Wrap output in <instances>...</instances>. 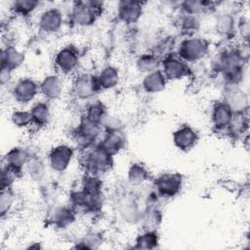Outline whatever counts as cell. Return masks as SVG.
I'll list each match as a JSON object with an SVG mask.
<instances>
[{
  "mask_svg": "<svg viewBox=\"0 0 250 250\" xmlns=\"http://www.w3.org/2000/svg\"><path fill=\"white\" fill-rule=\"evenodd\" d=\"M67 203L76 211L78 216L96 217L104 211L106 196L104 191L87 189L76 184L68 191Z\"/></svg>",
  "mask_w": 250,
  "mask_h": 250,
  "instance_id": "cell-2",
  "label": "cell"
},
{
  "mask_svg": "<svg viewBox=\"0 0 250 250\" xmlns=\"http://www.w3.org/2000/svg\"><path fill=\"white\" fill-rule=\"evenodd\" d=\"M146 4L142 1L120 0L115 4V17L124 24L134 25L143 18Z\"/></svg>",
  "mask_w": 250,
  "mask_h": 250,
  "instance_id": "cell-19",
  "label": "cell"
},
{
  "mask_svg": "<svg viewBox=\"0 0 250 250\" xmlns=\"http://www.w3.org/2000/svg\"><path fill=\"white\" fill-rule=\"evenodd\" d=\"M160 59L154 53L151 51H145L136 57L134 65L139 73L145 75L160 68Z\"/></svg>",
  "mask_w": 250,
  "mask_h": 250,
  "instance_id": "cell-37",
  "label": "cell"
},
{
  "mask_svg": "<svg viewBox=\"0 0 250 250\" xmlns=\"http://www.w3.org/2000/svg\"><path fill=\"white\" fill-rule=\"evenodd\" d=\"M70 79L68 93L75 102L85 104L98 98L100 93H102L96 73L90 70H80Z\"/></svg>",
  "mask_w": 250,
  "mask_h": 250,
  "instance_id": "cell-8",
  "label": "cell"
},
{
  "mask_svg": "<svg viewBox=\"0 0 250 250\" xmlns=\"http://www.w3.org/2000/svg\"><path fill=\"white\" fill-rule=\"evenodd\" d=\"M32 152L33 151L29 146L21 145L14 146L3 154L1 163L19 170H22L24 172V166L27 163Z\"/></svg>",
  "mask_w": 250,
  "mask_h": 250,
  "instance_id": "cell-30",
  "label": "cell"
},
{
  "mask_svg": "<svg viewBox=\"0 0 250 250\" xmlns=\"http://www.w3.org/2000/svg\"><path fill=\"white\" fill-rule=\"evenodd\" d=\"M11 100L17 106H29L40 97L39 81L31 76H21L7 89Z\"/></svg>",
  "mask_w": 250,
  "mask_h": 250,
  "instance_id": "cell-12",
  "label": "cell"
},
{
  "mask_svg": "<svg viewBox=\"0 0 250 250\" xmlns=\"http://www.w3.org/2000/svg\"><path fill=\"white\" fill-rule=\"evenodd\" d=\"M77 155L78 150L72 143H59L49 148L46 160L52 173L62 175L69 170Z\"/></svg>",
  "mask_w": 250,
  "mask_h": 250,
  "instance_id": "cell-10",
  "label": "cell"
},
{
  "mask_svg": "<svg viewBox=\"0 0 250 250\" xmlns=\"http://www.w3.org/2000/svg\"><path fill=\"white\" fill-rule=\"evenodd\" d=\"M236 24V13L229 9H219L214 14L213 30L222 41L228 43L237 37Z\"/></svg>",
  "mask_w": 250,
  "mask_h": 250,
  "instance_id": "cell-15",
  "label": "cell"
},
{
  "mask_svg": "<svg viewBox=\"0 0 250 250\" xmlns=\"http://www.w3.org/2000/svg\"><path fill=\"white\" fill-rule=\"evenodd\" d=\"M175 53L189 65L201 62L211 53V42L208 38L197 34L182 37L176 45Z\"/></svg>",
  "mask_w": 250,
  "mask_h": 250,
  "instance_id": "cell-6",
  "label": "cell"
},
{
  "mask_svg": "<svg viewBox=\"0 0 250 250\" xmlns=\"http://www.w3.org/2000/svg\"><path fill=\"white\" fill-rule=\"evenodd\" d=\"M163 221V212L159 203L144 204L138 226L141 229H157Z\"/></svg>",
  "mask_w": 250,
  "mask_h": 250,
  "instance_id": "cell-29",
  "label": "cell"
},
{
  "mask_svg": "<svg viewBox=\"0 0 250 250\" xmlns=\"http://www.w3.org/2000/svg\"><path fill=\"white\" fill-rule=\"evenodd\" d=\"M160 236L157 229H141L133 240L132 248L152 250L159 247Z\"/></svg>",
  "mask_w": 250,
  "mask_h": 250,
  "instance_id": "cell-38",
  "label": "cell"
},
{
  "mask_svg": "<svg viewBox=\"0 0 250 250\" xmlns=\"http://www.w3.org/2000/svg\"><path fill=\"white\" fill-rule=\"evenodd\" d=\"M160 69L164 73L168 82L182 81L192 75L191 65L179 58L175 52L161 60Z\"/></svg>",
  "mask_w": 250,
  "mask_h": 250,
  "instance_id": "cell-16",
  "label": "cell"
},
{
  "mask_svg": "<svg viewBox=\"0 0 250 250\" xmlns=\"http://www.w3.org/2000/svg\"><path fill=\"white\" fill-rule=\"evenodd\" d=\"M28 109L31 114L33 129L41 130L50 125L53 118L51 103L40 98L30 104Z\"/></svg>",
  "mask_w": 250,
  "mask_h": 250,
  "instance_id": "cell-26",
  "label": "cell"
},
{
  "mask_svg": "<svg viewBox=\"0 0 250 250\" xmlns=\"http://www.w3.org/2000/svg\"><path fill=\"white\" fill-rule=\"evenodd\" d=\"M39 90L41 99L49 103L59 101L65 91L64 77L55 71L47 73L39 80Z\"/></svg>",
  "mask_w": 250,
  "mask_h": 250,
  "instance_id": "cell-18",
  "label": "cell"
},
{
  "mask_svg": "<svg viewBox=\"0 0 250 250\" xmlns=\"http://www.w3.org/2000/svg\"><path fill=\"white\" fill-rule=\"evenodd\" d=\"M102 128L104 132H112V131H121L125 130V124L121 117L118 115L108 113L104 121L102 122Z\"/></svg>",
  "mask_w": 250,
  "mask_h": 250,
  "instance_id": "cell-42",
  "label": "cell"
},
{
  "mask_svg": "<svg viewBox=\"0 0 250 250\" xmlns=\"http://www.w3.org/2000/svg\"><path fill=\"white\" fill-rule=\"evenodd\" d=\"M25 61L26 53L17 43L7 40L2 44L0 55L1 68H7L15 72L25 63Z\"/></svg>",
  "mask_w": 250,
  "mask_h": 250,
  "instance_id": "cell-20",
  "label": "cell"
},
{
  "mask_svg": "<svg viewBox=\"0 0 250 250\" xmlns=\"http://www.w3.org/2000/svg\"><path fill=\"white\" fill-rule=\"evenodd\" d=\"M233 114L231 109L222 100L215 101L211 105L209 114L212 130L217 134L225 135Z\"/></svg>",
  "mask_w": 250,
  "mask_h": 250,
  "instance_id": "cell-21",
  "label": "cell"
},
{
  "mask_svg": "<svg viewBox=\"0 0 250 250\" xmlns=\"http://www.w3.org/2000/svg\"><path fill=\"white\" fill-rule=\"evenodd\" d=\"M105 241V235L103 230L89 229L79 236L73 243L74 248L78 249H98Z\"/></svg>",
  "mask_w": 250,
  "mask_h": 250,
  "instance_id": "cell-36",
  "label": "cell"
},
{
  "mask_svg": "<svg viewBox=\"0 0 250 250\" xmlns=\"http://www.w3.org/2000/svg\"><path fill=\"white\" fill-rule=\"evenodd\" d=\"M17 204V193L13 188H1L0 194V217L2 220L8 219L14 212Z\"/></svg>",
  "mask_w": 250,
  "mask_h": 250,
  "instance_id": "cell-40",
  "label": "cell"
},
{
  "mask_svg": "<svg viewBox=\"0 0 250 250\" xmlns=\"http://www.w3.org/2000/svg\"><path fill=\"white\" fill-rule=\"evenodd\" d=\"M168 85V80L160 68L143 75L141 88L147 95H157L162 93Z\"/></svg>",
  "mask_w": 250,
  "mask_h": 250,
  "instance_id": "cell-32",
  "label": "cell"
},
{
  "mask_svg": "<svg viewBox=\"0 0 250 250\" xmlns=\"http://www.w3.org/2000/svg\"><path fill=\"white\" fill-rule=\"evenodd\" d=\"M98 145L101 146L110 155L115 157L126 149L128 145V138L125 130L104 132Z\"/></svg>",
  "mask_w": 250,
  "mask_h": 250,
  "instance_id": "cell-25",
  "label": "cell"
},
{
  "mask_svg": "<svg viewBox=\"0 0 250 250\" xmlns=\"http://www.w3.org/2000/svg\"><path fill=\"white\" fill-rule=\"evenodd\" d=\"M105 10L104 2L96 0H79L69 4L66 11L67 24L79 29L94 26Z\"/></svg>",
  "mask_w": 250,
  "mask_h": 250,
  "instance_id": "cell-3",
  "label": "cell"
},
{
  "mask_svg": "<svg viewBox=\"0 0 250 250\" xmlns=\"http://www.w3.org/2000/svg\"><path fill=\"white\" fill-rule=\"evenodd\" d=\"M77 159L80 169L84 174L104 178L109 174L114 167V156L106 152L98 144L78 151Z\"/></svg>",
  "mask_w": 250,
  "mask_h": 250,
  "instance_id": "cell-4",
  "label": "cell"
},
{
  "mask_svg": "<svg viewBox=\"0 0 250 250\" xmlns=\"http://www.w3.org/2000/svg\"><path fill=\"white\" fill-rule=\"evenodd\" d=\"M233 113H248L249 95L243 86H223L221 99Z\"/></svg>",
  "mask_w": 250,
  "mask_h": 250,
  "instance_id": "cell-17",
  "label": "cell"
},
{
  "mask_svg": "<svg viewBox=\"0 0 250 250\" xmlns=\"http://www.w3.org/2000/svg\"><path fill=\"white\" fill-rule=\"evenodd\" d=\"M199 141L198 131L189 124H181L172 132L173 146L180 151L191 150Z\"/></svg>",
  "mask_w": 250,
  "mask_h": 250,
  "instance_id": "cell-22",
  "label": "cell"
},
{
  "mask_svg": "<svg viewBox=\"0 0 250 250\" xmlns=\"http://www.w3.org/2000/svg\"><path fill=\"white\" fill-rule=\"evenodd\" d=\"M185 178L179 172H161L150 181V187L161 201L177 197L183 190Z\"/></svg>",
  "mask_w": 250,
  "mask_h": 250,
  "instance_id": "cell-11",
  "label": "cell"
},
{
  "mask_svg": "<svg viewBox=\"0 0 250 250\" xmlns=\"http://www.w3.org/2000/svg\"><path fill=\"white\" fill-rule=\"evenodd\" d=\"M249 117L248 113H234L226 131L225 136L231 140H239L248 137Z\"/></svg>",
  "mask_w": 250,
  "mask_h": 250,
  "instance_id": "cell-34",
  "label": "cell"
},
{
  "mask_svg": "<svg viewBox=\"0 0 250 250\" xmlns=\"http://www.w3.org/2000/svg\"><path fill=\"white\" fill-rule=\"evenodd\" d=\"M82 53L80 48L71 42L62 45L54 54V71L64 78H71L81 70Z\"/></svg>",
  "mask_w": 250,
  "mask_h": 250,
  "instance_id": "cell-7",
  "label": "cell"
},
{
  "mask_svg": "<svg viewBox=\"0 0 250 250\" xmlns=\"http://www.w3.org/2000/svg\"><path fill=\"white\" fill-rule=\"evenodd\" d=\"M203 26V17L183 15L178 13L176 27L182 37L199 34Z\"/></svg>",
  "mask_w": 250,
  "mask_h": 250,
  "instance_id": "cell-33",
  "label": "cell"
},
{
  "mask_svg": "<svg viewBox=\"0 0 250 250\" xmlns=\"http://www.w3.org/2000/svg\"><path fill=\"white\" fill-rule=\"evenodd\" d=\"M222 3L204 0H185L178 2L177 11L183 15L204 17L208 14H215Z\"/></svg>",
  "mask_w": 250,
  "mask_h": 250,
  "instance_id": "cell-24",
  "label": "cell"
},
{
  "mask_svg": "<svg viewBox=\"0 0 250 250\" xmlns=\"http://www.w3.org/2000/svg\"><path fill=\"white\" fill-rule=\"evenodd\" d=\"M103 134L104 130L100 124L90 121L82 114L70 130L72 144L78 151L97 145Z\"/></svg>",
  "mask_w": 250,
  "mask_h": 250,
  "instance_id": "cell-9",
  "label": "cell"
},
{
  "mask_svg": "<svg viewBox=\"0 0 250 250\" xmlns=\"http://www.w3.org/2000/svg\"><path fill=\"white\" fill-rule=\"evenodd\" d=\"M9 120L11 124L19 130H29L33 129L32 118L28 107L17 106L9 113Z\"/></svg>",
  "mask_w": 250,
  "mask_h": 250,
  "instance_id": "cell-39",
  "label": "cell"
},
{
  "mask_svg": "<svg viewBox=\"0 0 250 250\" xmlns=\"http://www.w3.org/2000/svg\"><path fill=\"white\" fill-rule=\"evenodd\" d=\"M143 207L142 197L132 193L120 195L115 202V212L118 219L127 225L138 226Z\"/></svg>",
  "mask_w": 250,
  "mask_h": 250,
  "instance_id": "cell-13",
  "label": "cell"
},
{
  "mask_svg": "<svg viewBox=\"0 0 250 250\" xmlns=\"http://www.w3.org/2000/svg\"><path fill=\"white\" fill-rule=\"evenodd\" d=\"M14 71L9 70L7 68H1V72H0V84L1 87L4 89H8L11 84L14 82Z\"/></svg>",
  "mask_w": 250,
  "mask_h": 250,
  "instance_id": "cell-44",
  "label": "cell"
},
{
  "mask_svg": "<svg viewBox=\"0 0 250 250\" xmlns=\"http://www.w3.org/2000/svg\"><path fill=\"white\" fill-rule=\"evenodd\" d=\"M22 177H24L22 170L1 163V188L15 187V184Z\"/></svg>",
  "mask_w": 250,
  "mask_h": 250,
  "instance_id": "cell-41",
  "label": "cell"
},
{
  "mask_svg": "<svg viewBox=\"0 0 250 250\" xmlns=\"http://www.w3.org/2000/svg\"><path fill=\"white\" fill-rule=\"evenodd\" d=\"M209 69L223 86H243L247 76L248 43L227 44L210 53Z\"/></svg>",
  "mask_w": 250,
  "mask_h": 250,
  "instance_id": "cell-1",
  "label": "cell"
},
{
  "mask_svg": "<svg viewBox=\"0 0 250 250\" xmlns=\"http://www.w3.org/2000/svg\"><path fill=\"white\" fill-rule=\"evenodd\" d=\"M76 211L68 204H55L47 211V224L56 230H67L73 227L78 219Z\"/></svg>",
  "mask_w": 250,
  "mask_h": 250,
  "instance_id": "cell-14",
  "label": "cell"
},
{
  "mask_svg": "<svg viewBox=\"0 0 250 250\" xmlns=\"http://www.w3.org/2000/svg\"><path fill=\"white\" fill-rule=\"evenodd\" d=\"M96 76L102 92L114 90L119 86L121 81L120 70L112 63H106L102 66L96 73Z\"/></svg>",
  "mask_w": 250,
  "mask_h": 250,
  "instance_id": "cell-31",
  "label": "cell"
},
{
  "mask_svg": "<svg viewBox=\"0 0 250 250\" xmlns=\"http://www.w3.org/2000/svg\"><path fill=\"white\" fill-rule=\"evenodd\" d=\"M44 3L38 0H14L9 3L8 11L12 17L21 20L34 19Z\"/></svg>",
  "mask_w": 250,
  "mask_h": 250,
  "instance_id": "cell-28",
  "label": "cell"
},
{
  "mask_svg": "<svg viewBox=\"0 0 250 250\" xmlns=\"http://www.w3.org/2000/svg\"><path fill=\"white\" fill-rule=\"evenodd\" d=\"M152 179L148 167L141 161H133L126 171V182L130 188H140L146 187Z\"/></svg>",
  "mask_w": 250,
  "mask_h": 250,
  "instance_id": "cell-27",
  "label": "cell"
},
{
  "mask_svg": "<svg viewBox=\"0 0 250 250\" xmlns=\"http://www.w3.org/2000/svg\"><path fill=\"white\" fill-rule=\"evenodd\" d=\"M34 26L41 37H54L67 24L66 12L56 4H47L34 17Z\"/></svg>",
  "mask_w": 250,
  "mask_h": 250,
  "instance_id": "cell-5",
  "label": "cell"
},
{
  "mask_svg": "<svg viewBox=\"0 0 250 250\" xmlns=\"http://www.w3.org/2000/svg\"><path fill=\"white\" fill-rule=\"evenodd\" d=\"M236 31H237V37L241 39V42L248 43L249 34H250V25H249V19L245 15L237 16Z\"/></svg>",
  "mask_w": 250,
  "mask_h": 250,
  "instance_id": "cell-43",
  "label": "cell"
},
{
  "mask_svg": "<svg viewBox=\"0 0 250 250\" xmlns=\"http://www.w3.org/2000/svg\"><path fill=\"white\" fill-rule=\"evenodd\" d=\"M50 169L46 160V156H42L37 152H32L27 163L24 166V176L34 184L42 185L48 179Z\"/></svg>",
  "mask_w": 250,
  "mask_h": 250,
  "instance_id": "cell-23",
  "label": "cell"
},
{
  "mask_svg": "<svg viewBox=\"0 0 250 250\" xmlns=\"http://www.w3.org/2000/svg\"><path fill=\"white\" fill-rule=\"evenodd\" d=\"M108 113L106 104L99 98H96L84 104L81 114L90 121L102 126V122Z\"/></svg>",
  "mask_w": 250,
  "mask_h": 250,
  "instance_id": "cell-35",
  "label": "cell"
}]
</instances>
